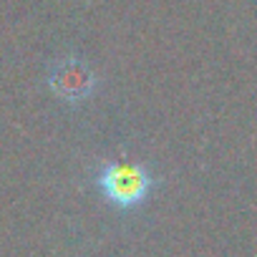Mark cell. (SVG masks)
I'll use <instances>...</instances> for the list:
<instances>
[{"mask_svg": "<svg viewBox=\"0 0 257 257\" xmlns=\"http://www.w3.org/2000/svg\"><path fill=\"white\" fill-rule=\"evenodd\" d=\"M91 184L98 197L116 212L128 214L149 204L159 177L142 162H101L91 169Z\"/></svg>", "mask_w": 257, "mask_h": 257, "instance_id": "1", "label": "cell"}, {"mask_svg": "<svg viewBox=\"0 0 257 257\" xmlns=\"http://www.w3.org/2000/svg\"><path fill=\"white\" fill-rule=\"evenodd\" d=\"M46 86L66 106H81L93 98L98 88V76L93 68L78 56H61L48 63Z\"/></svg>", "mask_w": 257, "mask_h": 257, "instance_id": "2", "label": "cell"}]
</instances>
